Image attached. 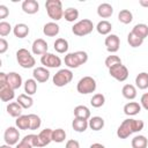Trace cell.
I'll use <instances>...</instances> for the list:
<instances>
[{
	"instance_id": "obj_43",
	"label": "cell",
	"mask_w": 148,
	"mask_h": 148,
	"mask_svg": "<svg viewBox=\"0 0 148 148\" xmlns=\"http://www.w3.org/2000/svg\"><path fill=\"white\" fill-rule=\"evenodd\" d=\"M10 31H12V25L6 21H1L0 22V36L5 37V36L9 35Z\"/></svg>"
},
{
	"instance_id": "obj_19",
	"label": "cell",
	"mask_w": 148,
	"mask_h": 148,
	"mask_svg": "<svg viewBox=\"0 0 148 148\" xmlns=\"http://www.w3.org/2000/svg\"><path fill=\"white\" fill-rule=\"evenodd\" d=\"M141 111V104L136 102H130L124 106V113L126 116H136Z\"/></svg>"
},
{
	"instance_id": "obj_5",
	"label": "cell",
	"mask_w": 148,
	"mask_h": 148,
	"mask_svg": "<svg viewBox=\"0 0 148 148\" xmlns=\"http://www.w3.org/2000/svg\"><path fill=\"white\" fill-rule=\"evenodd\" d=\"M16 60L22 68H32L36 65L34 56L27 49H18L16 52Z\"/></svg>"
},
{
	"instance_id": "obj_41",
	"label": "cell",
	"mask_w": 148,
	"mask_h": 148,
	"mask_svg": "<svg viewBox=\"0 0 148 148\" xmlns=\"http://www.w3.org/2000/svg\"><path fill=\"white\" fill-rule=\"evenodd\" d=\"M23 140L28 141L32 147H42L39 138H38V134H28V135H25L23 138Z\"/></svg>"
},
{
	"instance_id": "obj_27",
	"label": "cell",
	"mask_w": 148,
	"mask_h": 148,
	"mask_svg": "<svg viewBox=\"0 0 148 148\" xmlns=\"http://www.w3.org/2000/svg\"><path fill=\"white\" fill-rule=\"evenodd\" d=\"M132 32L135 34L138 37L145 39L146 37H148V25L145 23H138L132 29Z\"/></svg>"
},
{
	"instance_id": "obj_29",
	"label": "cell",
	"mask_w": 148,
	"mask_h": 148,
	"mask_svg": "<svg viewBox=\"0 0 148 148\" xmlns=\"http://www.w3.org/2000/svg\"><path fill=\"white\" fill-rule=\"evenodd\" d=\"M88 123H89V127L92 131H101L104 127V124H105L104 123V119L102 117H98V116L91 117Z\"/></svg>"
},
{
	"instance_id": "obj_26",
	"label": "cell",
	"mask_w": 148,
	"mask_h": 148,
	"mask_svg": "<svg viewBox=\"0 0 148 148\" xmlns=\"http://www.w3.org/2000/svg\"><path fill=\"white\" fill-rule=\"evenodd\" d=\"M111 29H112V24L106 20L99 21L96 25V30L99 35H110Z\"/></svg>"
},
{
	"instance_id": "obj_30",
	"label": "cell",
	"mask_w": 148,
	"mask_h": 148,
	"mask_svg": "<svg viewBox=\"0 0 148 148\" xmlns=\"http://www.w3.org/2000/svg\"><path fill=\"white\" fill-rule=\"evenodd\" d=\"M64 17L67 22H74L79 18V10L74 7H68L64 10Z\"/></svg>"
},
{
	"instance_id": "obj_45",
	"label": "cell",
	"mask_w": 148,
	"mask_h": 148,
	"mask_svg": "<svg viewBox=\"0 0 148 148\" xmlns=\"http://www.w3.org/2000/svg\"><path fill=\"white\" fill-rule=\"evenodd\" d=\"M8 50V42L5 38H0V53L3 54Z\"/></svg>"
},
{
	"instance_id": "obj_12",
	"label": "cell",
	"mask_w": 148,
	"mask_h": 148,
	"mask_svg": "<svg viewBox=\"0 0 148 148\" xmlns=\"http://www.w3.org/2000/svg\"><path fill=\"white\" fill-rule=\"evenodd\" d=\"M47 43L43 39V38H37L34 40L32 45H31V50H32V53L36 54V56H43L45 53H47Z\"/></svg>"
},
{
	"instance_id": "obj_34",
	"label": "cell",
	"mask_w": 148,
	"mask_h": 148,
	"mask_svg": "<svg viewBox=\"0 0 148 148\" xmlns=\"http://www.w3.org/2000/svg\"><path fill=\"white\" fill-rule=\"evenodd\" d=\"M16 126L20 130H30V118L29 114H22L15 120Z\"/></svg>"
},
{
	"instance_id": "obj_23",
	"label": "cell",
	"mask_w": 148,
	"mask_h": 148,
	"mask_svg": "<svg viewBox=\"0 0 148 148\" xmlns=\"http://www.w3.org/2000/svg\"><path fill=\"white\" fill-rule=\"evenodd\" d=\"M22 110L23 108L17 103V102H12L7 105V112L9 116L14 117V118H18L20 116H22Z\"/></svg>"
},
{
	"instance_id": "obj_21",
	"label": "cell",
	"mask_w": 148,
	"mask_h": 148,
	"mask_svg": "<svg viewBox=\"0 0 148 148\" xmlns=\"http://www.w3.org/2000/svg\"><path fill=\"white\" fill-rule=\"evenodd\" d=\"M52 134H53V130H51V128H45V130H43V131L39 132L38 138H39V141H40L42 147L47 146L52 141Z\"/></svg>"
},
{
	"instance_id": "obj_18",
	"label": "cell",
	"mask_w": 148,
	"mask_h": 148,
	"mask_svg": "<svg viewBox=\"0 0 148 148\" xmlns=\"http://www.w3.org/2000/svg\"><path fill=\"white\" fill-rule=\"evenodd\" d=\"M97 14L102 18H108L113 14V7L108 2H103L97 7Z\"/></svg>"
},
{
	"instance_id": "obj_14",
	"label": "cell",
	"mask_w": 148,
	"mask_h": 148,
	"mask_svg": "<svg viewBox=\"0 0 148 148\" xmlns=\"http://www.w3.org/2000/svg\"><path fill=\"white\" fill-rule=\"evenodd\" d=\"M22 10L25 14H36L39 10V3L36 0H24L22 2Z\"/></svg>"
},
{
	"instance_id": "obj_25",
	"label": "cell",
	"mask_w": 148,
	"mask_h": 148,
	"mask_svg": "<svg viewBox=\"0 0 148 148\" xmlns=\"http://www.w3.org/2000/svg\"><path fill=\"white\" fill-rule=\"evenodd\" d=\"M135 84L141 90L147 89L148 88V73H146V72L139 73L135 77Z\"/></svg>"
},
{
	"instance_id": "obj_22",
	"label": "cell",
	"mask_w": 148,
	"mask_h": 148,
	"mask_svg": "<svg viewBox=\"0 0 148 148\" xmlns=\"http://www.w3.org/2000/svg\"><path fill=\"white\" fill-rule=\"evenodd\" d=\"M74 118L88 120L90 118V110L86 105H77L74 109Z\"/></svg>"
},
{
	"instance_id": "obj_31",
	"label": "cell",
	"mask_w": 148,
	"mask_h": 148,
	"mask_svg": "<svg viewBox=\"0 0 148 148\" xmlns=\"http://www.w3.org/2000/svg\"><path fill=\"white\" fill-rule=\"evenodd\" d=\"M132 148H147L148 146V140L145 135H136L132 139Z\"/></svg>"
},
{
	"instance_id": "obj_10",
	"label": "cell",
	"mask_w": 148,
	"mask_h": 148,
	"mask_svg": "<svg viewBox=\"0 0 148 148\" xmlns=\"http://www.w3.org/2000/svg\"><path fill=\"white\" fill-rule=\"evenodd\" d=\"M18 139H20L18 130H16L13 126H9L8 128H6V131L3 133V140H5L6 145H9V146L17 145L18 143Z\"/></svg>"
},
{
	"instance_id": "obj_37",
	"label": "cell",
	"mask_w": 148,
	"mask_h": 148,
	"mask_svg": "<svg viewBox=\"0 0 148 148\" xmlns=\"http://www.w3.org/2000/svg\"><path fill=\"white\" fill-rule=\"evenodd\" d=\"M127 42H128V44H130L132 47H139V46L142 45L143 39L140 38V37H138L135 34H133V32L131 31V32L127 35Z\"/></svg>"
},
{
	"instance_id": "obj_49",
	"label": "cell",
	"mask_w": 148,
	"mask_h": 148,
	"mask_svg": "<svg viewBox=\"0 0 148 148\" xmlns=\"http://www.w3.org/2000/svg\"><path fill=\"white\" fill-rule=\"evenodd\" d=\"M89 148H105L102 143H98V142H96V143H92V145H90V147Z\"/></svg>"
},
{
	"instance_id": "obj_8",
	"label": "cell",
	"mask_w": 148,
	"mask_h": 148,
	"mask_svg": "<svg viewBox=\"0 0 148 148\" xmlns=\"http://www.w3.org/2000/svg\"><path fill=\"white\" fill-rule=\"evenodd\" d=\"M109 74L117 81L119 82H124L127 80L128 77V69L125 65L123 64H117L112 67L109 68Z\"/></svg>"
},
{
	"instance_id": "obj_50",
	"label": "cell",
	"mask_w": 148,
	"mask_h": 148,
	"mask_svg": "<svg viewBox=\"0 0 148 148\" xmlns=\"http://www.w3.org/2000/svg\"><path fill=\"white\" fill-rule=\"evenodd\" d=\"M139 3H140V6H142V7H148V0H140Z\"/></svg>"
},
{
	"instance_id": "obj_39",
	"label": "cell",
	"mask_w": 148,
	"mask_h": 148,
	"mask_svg": "<svg viewBox=\"0 0 148 148\" xmlns=\"http://www.w3.org/2000/svg\"><path fill=\"white\" fill-rule=\"evenodd\" d=\"M104 103H105V97L103 94H95L90 99V104L94 108H101L104 105Z\"/></svg>"
},
{
	"instance_id": "obj_24",
	"label": "cell",
	"mask_w": 148,
	"mask_h": 148,
	"mask_svg": "<svg viewBox=\"0 0 148 148\" xmlns=\"http://www.w3.org/2000/svg\"><path fill=\"white\" fill-rule=\"evenodd\" d=\"M72 127L75 132H79V133H82L84 132L88 127H89V123L88 120L86 119H80V118H74L73 123H72Z\"/></svg>"
},
{
	"instance_id": "obj_28",
	"label": "cell",
	"mask_w": 148,
	"mask_h": 148,
	"mask_svg": "<svg viewBox=\"0 0 148 148\" xmlns=\"http://www.w3.org/2000/svg\"><path fill=\"white\" fill-rule=\"evenodd\" d=\"M121 94L126 99H134L136 97V88L133 84H125L121 89Z\"/></svg>"
},
{
	"instance_id": "obj_9",
	"label": "cell",
	"mask_w": 148,
	"mask_h": 148,
	"mask_svg": "<svg viewBox=\"0 0 148 148\" xmlns=\"http://www.w3.org/2000/svg\"><path fill=\"white\" fill-rule=\"evenodd\" d=\"M40 62L47 68H58L61 65V59L53 53H45L40 57Z\"/></svg>"
},
{
	"instance_id": "obj_38",
	"label": "cell",
	"mask_w": 148,
	"mask_h": 148,
	"mask_svg": "<svg viewBox=\"0 0 148 148\" xmlns=\"http://www.w3.org/2000/svg\"><path fill=\"white\" fill-rule=\"evenodd\" d=\"M66 139V132L62 128H57L53 130V134H52V141L57 142V143H61L64 142Z\"/></svg>"
},
{
	"instance_id": "obj_1",
	"label": "cell",
	"mask_w": 148,
	"mask_h": 148,
	"mask_svg": "<svg viewBox=\"0 0 148 148\" xmlns=\"http://www.w3.org/2000/svg\"><path fill=\"white\" fill-rule=\"evenodd\" d=\"M145 127V123L140 119H125L120 124V126L117 130V136L119 139H127L131 134L142 131Z\"/></svg>"
},
{
	"instance_id": "obj_17",
	"label": "cell",
	"mask_w": 148,
	"mask_h": 148,
	"mask_svg": "<svg viewBox=\"0 0 148 148\" xmlns=\"http://www.w3.org/2000/svg\"><path fill=\"white\" fill-rule=\"evenodd\" d=\"M60 27L56 22H47L43 27V34L47 37H54L59 34Z\"/></svg>"
},
{
	"instance_id": "obj_4",
	"label": "cell",
	"mask_w": 148,
	"mask_h": 148,
	"mask_svg": "<svg viewBox=\"0 0 148 148\" xmlns=\"http://www.w3.org/2000/svg\"><path fill=\"white\" fill-rule=\"evenodd\" d=\"M92 29H94L92 21H90L89 18H83V20H80L79 22H76L72 27V32L75 36L83 37V36L89 35L92 31Z\"/></svg>"
},
{
	"instance_id": "obj_6",
	"label": "cell",
	"mask_w": 148,
	"mask_h": 148,
	"mask_svg": "<svg viewBox=\"0 0 148 148\" xmlns=\"http://www.w3.org/2000/svg\"><path fill=\"white\" fill-rule=\"evenodd\" d=\"M96 81L95 79H92L91 76H83L82 79H80V81L76 84V89L80 94L82 95H87V94H91L96 90Z\"/></svg>"
},
{
	"instance_id": "obj_51",
	"label": "cell",
	"mask_w": 148,
	"mask_h": 148,
	"mask_svg": "<svg viewBox=\"0 0 148 148\" xmlns=\"http://www.w3.org/2000/svg\"><path fill=\"white\" fill-rule=\"evenodd\" d=\"M0 148H12V146H9V145H2V146H0Z\"/></svg>"
},
{
	"instance_id": "obj_42",
	"label": "cell",
	"mask_w": 148,
	"mask_h": 148,
	"mask_svg": "<svg viewBox=\"0 0 148 148\" xmlns=\"http://www.w3.org/2000/svg\"><path fill=\"white\" fill-rule=\"evenodd\" d=\"M117 64H121V59H120L118 56L111 54V56H109V57L105 59V66H106L108 68H110V67H112V66H114V65H117Z\"/></svg>"
},
{
	"instance_id": "obj_3",
	"label": "cell",
	"mask_w": 148,
	"mask_h": 148,
	"mask_svg": "<svg viewBox=\"0 0 148 148\" xmlns=\"http://www.w3.org/2000/svg\"><path fill=\"white\" fill-rule=\"evenodd\" d=\"M45 8L49 17L53 21H59L64 16L62 2L60 0H47L45 2Z\"/></svg>"
},
{
	"instance_id": "obj_32",
	"label": "cell",
	"mask_w": 148,
	"mask_h": 148,
	"mask_svg": "<svg viewBox=\"0 0 148 148\" xmlns=\"http://www.w3.org/2000/svg\"><path fill=\"white\" fill-rule=\"evenodd\" d=\"M37 91V81L35 79H28L24 82V92L29 96L35 95Z\"/></svg>"
},
{
	"instance_id": "obj_35",
	"label": "cell",
	"mask_w": 148,
	"mask_h": 148,
	"mask_svg": "<svg viewBox=\"0 0 148 148\" xmlns=\"http://www.w3.org/2000/svg\"><path fill=\"white\" fill-rule=\"evenodd\" d=\"M54 50L58 53H66L68 51V42L65 38H57L54 42Z\"/></svg>"
},
{
	"instance_id": "obj_33",
	"label": "cell",
	"mask_w": 148,
	"mask_h": 148,
	"mask_svg": "<svg viewBox=\"0 0 148 148\" xmlns=\"http://www.w3.org/2000/svg\"><path fill=\"white\" fill-rule=\"evenodd\" d=\"M16 102H17L23 109H29V108H31L32 104H34V99L31 98V96H29V95H27V94H21V95H18Z\"/></svg>"
},
{
	"instance_id": "obj_2",
	"label": "cell",
	"mask_w": 148,
	"mask_h": 148,
	"mask_svg": "<svg viewBox=\"0 0 148 148\" xmlns=\"http://www.w3.org/2000/svg\"><path fill=\"white\" fill-rule=\"evenodd\" d=\"M88 61V53L84 51H76L65 56V65L68 68H77Z\"/></svg>"
},
{
	"instance_id": "obj_46",
	"label": "cell",
	"mask_w": 148,
	"mask_h": 148,
	"mask_svg": "<svg viewBox=\"0 0 148 148\" xmlns=\"http://www.w3.org/2000/svg\"><path fill=\"white\" fill-rule=\"evenodd\" d=\"M65 148H80V143H79V141L71 139V140H68V141L66 142Z\"/></svg>"
},
{
	"instance_id": "obj_16",
	"label": "cell",
	"mask_w": 148,
	"mask_h": 148,
	"mask_svg": "<svg viewBox=\"0 0 148 148\" xmlns=\"http://www.w3.org/2000/svg\"><path fill=\"white\" fill-rule=\"evenodd\" d=\"M14 97H15L14 89L10 88L8 86V83L7 84H3V86H0V99L2 102H9Z\"/></svg>"
},
{
	"instance_id": "obj_40",
	"label": "cell",
	"mask_w": 148,
	"mask_h": 148,
	"mask_svg": "<svg viewBox=\"0 0 148 148\" xmlns=\"http://www.w3.org/2000/svg\"><path fill=\"white\" fill-rule=\"evenodd\" d=\"M29 118H30V130L31 131L38 130L40 127V124H42L40 118L37 114H35V113H30L29 114Z\"/></svg>"
},
{
	"instance_id": "obj_36",
	"label": "cell",
	"mask_w": 148,
	"mask_h": 148,
	"mask_svg": "<svg viewBox=\"0 0 148 148\" xmlns=\"http://www.w3.org/2000/svg\"><path fill=\"white\" fill-rule=\"evenodd\" d=\"M118 20L124 24H128L133 21V14L128 9H121L118 14Z\"/></svg>"
},
{
	"instance_id": "obj_11",
	"label": "cell",
	"mask_w": 148,
	"mask_h": 148,
	"mask_svg": "<svg viewBox=\"0 0 148 148\" xmlns=\"http://www.w3.org/2000/svg\"><path fill=\"white\" fill-rule=\"evenodd\" d=\"M105 43V46H106V50L110 52V53H114L119 50V46H120V39L117 35L114 34H110L108 35V37L105 38L104 40Z\"/></svg>"
},
{
	"instance_id": "obj_13",
	"label": "cell",
	"mask_w": 148,
	"mask_h": 148,
	"mask_svg": "<svg viewBox=\"0 0 148 148\" xmlns=\"http://www.w3.org/2000/svg\"><path fill=\"white\" fill-rule=\"evenodd\" d=\"M32 76L37 82H46L50 77V72L46 67H37L34 69Z\"/></svg>"
},
{
	"instance_id": "obj_47",
	"label": "cell",
	"mask_w": 148,
	"mask_h": 148,
	"mask_svg": "<svg viewBox=\"0 0 148 148\" xmlns=\"http://www.w3.org/2000/svg\"><path fill=\"white\" fill-rule=\"evenodd\" d=\"M9 14L8 8L5 5H0V18H6Z\"/></svg>"
},
{
	"instance_id": "obj_7",
	"label": "cell",
	"mask_w": 148,
	"mask_h": 148,
	"mask_svg": "<svg viewBox=\"0 0 148 148\" xmlns=\"http://www.w3.org/2000/svg\"><path fill=\"white\" fill-rule=\"evenodd\" d=\"M73 80V73L69 69H59L54 75H53V84L56 87H65Z\"/></svg>"
},
{
	"instance_id": "obj_15",
	"label": "cell",
	"mask_w": 148,
	"mask_h": 148,
	"mask_svg": "<svg viewBox=\"0 0 148 148\" xmlns=\"http://www.w3.org/2000/svg\"><path fill=\"white\" fill-rule=\"evenodd\" d=\"M7 79H8V86L10 88H13L14 90L18 89L22 86V77L18 73L16 72H10L7 74Z\"/></svg>"
},
{
	"instance_id": "obj_44",
	"label": "cell",
	"mask_w": 148,
	"mask_h": 148,
	"mask_svg": "<svg viewBox=\"0 0 148 148\" xmlns=\"http://www.w3.org/2000/svg\"><path fill=\"white\" fill-rule=\"evenodd\" d=\"M140 103H141V106L148 111V92H145L142 96H141V99H140Z\"/></svg>"
},
{
	"instance_id": "obj_48",
	"label": "cell",
	"mask_w": 148,
	"mask_h": 148,
	"mask_svg": "<svg viewBox=\"0 0 148 148\" xmlns=\"http://www.w3.org/2000/svg\"><path fill=\"white\" fill-rule=\"evenodd\" d=\"M15 148H32V146H31L28 141H25V140H23V139H22V140L16 145V147H15Z\"/></svg>"
},
{
	"instance_id": "obj_20",
	"label": "cell",
	"mask_w": 148,
	"mask_h": 148,
	"mask_svg": "<svg viewBox=\"0 0 148 148\" xmlns=\"http://www.w3.org/2000/svg\"><path fill=\"white\" fill-rule=\"evenodd\" d=\"M13 34L17 38H24L29 35V27L25 23H17L13 28Z\"/></svg>"
}]
</instances>
